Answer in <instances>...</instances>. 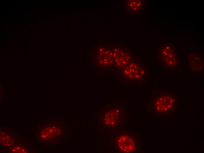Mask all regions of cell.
Here are the masks:
<instances>
[{
	"label": "cell",
	"instance_id": "cell-1",
	"mask_svg": "<svg viewBox=\"0 0 204 153\" xmlns=\"http://www.w3.org/2000/svg\"><path fill=\"white\" fill-rule=\"evenodd\" d=\"M159 60L162 67L171 73L178 71L180 68V59L178 51L174 46L169 43H164L159 51Z\"/></svg>",
	"mask_w": 204,
	"mask_h": 153
},
{
	"label": "cell",
	"instance_id": "cell-2",
	"mask_svg": "<svg viewBox=\"0 0 204 153\" xmlns=\"http://www.w3.org/2000/svg\"><path fill=\"white\" fill-rule=\"evenodd\" d=\"M174 98L169 94H164L156 97L154 104L156 110L161 112H168L172 109L175 105Z\"/></svg>",
	"mask_w": 204,
	"mask_h": 153
},
{
	"label": "cell",
	"instance_id": "cell-3",
	"mask_svg": "<svg viewBox=\"0 0 204 153\" xmlns=\"http://www.w3.org/2000/svg\"><path fill=\"white\" fill-rule=\"evenodd\" d=\"M188 64L191 69L195 72L202 70L203 67V61L201 56L194 53H191L188 57Z\"/></svg>",
	"mask_w": 204,
	"mask_h": 153
},
{
	"label": "cell",
	"instance_id": "cell-4",
	"mask_svg": "<svg viewBox=\"0 0 204 153\" xmlns=\"http://www.w3.org/2000/svg\"><path fill=\"white\" fill-rule=\"evenodd\" d=\"M118 145L120 150L126 152H132L134 149L135 143L129 136H123L118 139Z\"/></svg>",
	"mask_w": 204,
	"mask_h": 153
},
{
	"label": "cell",
	"instance_id": "cell-5",
	"mask_svg": "<svg viewBox=\"0 0 204 153\" xmlns=\"http://www.w3.org/2000/svg\"><path fill=\"white\" fill-rule=\"evenodd\" d=\"M118 115L119 113L117 112L114 111L109 113L107 114L105 116V122H107L106 124H115L118 121Z\"/></svg>",
	"mask_w": 204,
	"mask_h": 153
}]
</instances>
